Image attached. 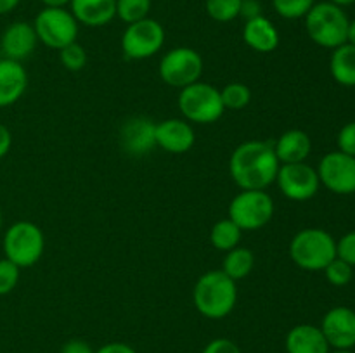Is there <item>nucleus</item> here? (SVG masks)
Masks as SVG:
<instances>
[{"mask_svg": "<svg viewBox=\"0 0 355 353\" xmlns=\"http://www.w3.org/2000/svg\"><path fill=\"white\" fill-rule=\"evenodd\" d=\"M243 40L252 51L260 54L274 52L279 45V31L269 17L262 16L246 21L243 28Z\"/></svg>", "mask_w": 355, "mask_h": 353, "instance_id": "6ab92c4d", "label": "nucleus"}, {"mask_svg": "<svg viewBox=\"0 0 355 353\" xmlns=\"http://www.w3.org/2000/svg\"><path fill=\"white\" fill-rule=\"evenodd\" d=\"M177 102L184 120L189 123L211 125L220 120L222 114L225 113L220 90L201 80L180 89Z\"/></svg>", "mask_w": 355, "mask_h": 353, "instance_id": "423d86ee", "label": "nucleus"}, {"mask_svg": "<svg viewBox=\"0 0 355 353\" xmlns=\"http://www.w3.org/2000/svg\"><path fill=\"white\" fill-rule=\"evenodd\" d=\"M274 199L267 190H241L229 204V217L243 232L259 230L274 217Z\"/></svg>", "mask_w": 355, "mask_h": 353, "instance_id": "6e6552de", "label": "nucleus"}, {"mask_svg": "<svg viewBox=\"0 0 355 353\" xmlns=\"http://www.w3.org/2000/svg\"><path fill=\"white\" fill-rule=\"evenodd\" d=\"M44 7H66L71 0H40Z\"/></svg>", "mask_w": 355, "mask_h": 353, "instance_id": "ea45409f", "label": "nucleus"}, {"mask_svg": "<svg viewBox=\"0 0 355 353\" xmlns=\"http://www.w3.org/2000/svg\"><path fill=\"white\" fill-rule=\"evenodd\" d=\"M329 71L333 80L343 87H355V47L343 44L333 48L329 59Z\"/></svg>", "mask_w": 355, "mask_h": 353, "instance_id": "4be33fe9", "label": "nucleus"}, {"mask_svg": "<svg viewBox=\"0 0 355 353\" xmlns=\"http://www.w3.org/2000/svg\"><path fill=\"white\" fill-rule=\"evenodd\" d=\"M347 44L354 45V47H355V19L350 21V24H349V33H347Z\"/></svg>", "mask_w": 355, "mask_h": 353, "instance_id": "a19ab883", "label": "nucleus"}, {"mask_svg": "<svg viewBox=\"0 0 355 353\" xmlns=\"http://www.w3.org/2000/svg\"><path fill=\"white\" fill-rule=\"evenodd\" d=\"M94 353H137L130 345L127 343H107V345L101 346L99 350H96Z\"/></svg>", "mask_w": 355, "mask_h": 353, "instance_id": "4c0bfd02", "label": "nucleus"}, {"mask_svg": "<svg viewBox=\"0 0 355 353\" xmlns=\"http://www.w3.org/2000/svg\"><path fill=\"white\" fill-rule=\"evenodd\" d=\"M288 353H329V345L321 327L312 324H298L286 334Z\"/></svg>", "mask_w": 355, "mask_h": 353, "instance_id": "412c9836", "label": "nucleus"}, {"mask_svg": "<svg viewBox=\"0 0 355 353\" xmlns=\"http://www.w3.org/2000/svg\"><path fill=\"white\" fill-rule=\"evenodd\" d=\"M203 353H243V352L241 348L232 341V339L217 338V339H211V341L205 346Z\"/></svg>", "mask_w": 355, "mask_h": 353, "instance_id": "72a5a7b5", "label": "nucleus"}, {"mask_svg": "<svg viewBox=\"0 0 355 353\" xmlns=\"http://www.w3.org/2000/svg\"><path fill=\"white\" fill-rule=\"evenodd\" d=\"M28 87V73L19 61L0 59V109L16 104Z\"/></svg>", "mask_w": 355, "mask_h": 353, "instance_id": "f3484780", "label": "nucleus"}, {"mask_svg": "<svg viewBox=\"0 0 355 353\" xmlns=\"http://www.w3.org/2000/svg\"><path fill=\"white\" fill-rule=\"evenodd\" d=\"M37 44L38 37L35 33L33 23L26 21L10 23L0 37V51L3 52V57L19 62L33 54Z\"/></svg>", "mask_w": 355, "mask_h": 353, "instance_id": "2eb2a0df", "label": "nucleus"}, {"mask_svg": "<svg viewBox=\"0 0 355 353\" xmlns=\"http://www.w3.org/2000/svg\"><path fill=\"white\" fill-rule=\"evenodd\" d=\"M329 353H354L350 350H335V352H329Z\"/></svg>", "mask_w": 355, "mask_h": 353, "instance_id": "37998d69", "label": "nucleus"}, {"mask_svg": "<svg viewBox=\"0 0 355 353\" xmlns=\"http://www.w3.org/2000/svg\"><path fill=\"white\" fill-rule=\"evenodd\" d=\"M153 0H116V17L132 24L149 17Z\"/></svg>", "mask_w": 355, "mask_h": 353, "instance_id": "bb28decb", "label": "nucleus"}, {"mask_svg": "<svg viewBox=\"0 0 355 353\" xmlns=\"http://www.w3.org/2000/svg\"><path fill=\"white\" fill-rule=\"evenodd\" d=\"M253 266H255V255L252 249L236 246L234 249L225 253V258L222 262V272L238 282L252 273Z\"/></svg>", "mask_w": 355, "mask_h": 353, "instance_id": "5701e85b", "label": "nucleus"}, {"mask_svg": "<svg viewBox=\"0 0 355 353\" xmlns=\"http://www.w3.org/2000/svg\"><path fill=\"white\" fill-rule=\"evenodd\" d=\"M19 266L7 258L0 260V296L12 293L19 282Z\"/></svg>", "mask_w": 355, "mask_h": 353, "instance_id": "7c9ffc66", "label": "nucleus"}, {"mask_svg": "<svg viewBox=\"0 0 355 353\" xmlns=\"http://www.w3.org/2000/svg\"><path fill=\"white\" fill-rule=\"evenodd\" d=\"M243 0H205V10L217 23H231L238 19Z\"/></svg>", "mask_w": 355, "mask_h": 353, "instance_id": "a878e982", "label": "nucleus"}, {"mask_svg": "<svg viewBox=\"0 0 355 353\" xmlns=\"http://www.w3.org/2000/svg\"><path fill=\"white\" fill-rule=\"evenodd\" d=\"M2 221H3V217H2V210H0V230H2Z\"/></svg>", "mask_w": 355, "mask_h": 353, "instance_id": "c03bdc74", "label": "nucleus"}, {"mask_svg": "<svg viewBox=\"0 0 355 353\" xmlns=\"http://www.w3.org/2000/svg\"><path fill=\"white\" fill-rule=\"evenodd\" d=\"M336 144H338V151L355 158V121H350L340 130L338 137H336Z\"/></svg>", "mask_w": 355, "mask_h": 353, "instance_id": "473e14b6", "label": "nucleus"}, {"mask_svg": "<svg viewBox=\"0 0 355 353\" xmlns=\"http://www.w3.org/2000/svg\"><path fill=\"white\" fill-rule=\"evenodd\" d=\"M3 255L19 269H30L40 262L45 251V235L37 224L19 220L10 225L2 239Z\"/></svg>", "mask_w": 355, "mask_h": 353, "instance_id": "39448f33", "label": "nucleus"}, {"mask_svg": "<svg viewBox=\"0 0 355 353\" xmlns=\"http://www.w3.org/2000/svg\"><path fill=\"white\" fill-rule=\"evenodd\" d=\"M293 263L309 272L324 270L336 258V241L324 228H302L290 242Z\"/></svg>", "mask_w": 355, "mask_h": 353, "instance_id": "20e7f679", "label": "nucleus"}, {"mask_svg": "<svg viewBox=\"0 0 355 353\" xmlns=\"http://www.w3.org/2000/svg\"><path fill=\"white\" fill-rule=\"evenodd\" d=\"M329 2L336 3V6H340V7H347V6H352V3H355V0H329Z\"/></svg>", "mask_w": 355, "mask_h": 353, "instance_id": "79ce46f5", "label": "nucleus"}, {"mask_svg": "<svg viewBox=\"0 0 355 353\" xmlns=\"http://www.w3.org/2000/svg\"><path fill=\"white\" fill-rule=\"evenodd\" d=\"M315 0H272V7L283 19H302L314 7Z\"/></svg>", "mask_w": 355, "mask_h": 353, "instance_id": "cd10ccee", "label": "nucleus"}, {"mask_svg": "<svg viewBox=\"0 0 355 353\" xmlns=\"http://www.w3.org/2000/svg\"><path fill=\"white\" fill-rule=\"evenodd\" d=\"M156 145L170 154H184L191 151L196 142V134L189 121L180 118H168L156 123Z\"/></svg>", "mask_w": 355, "mask_h": 353, "instance_id": "4468645a", "label": "nucleus"}, {"mask_svg": "<svg viewBox=\"0 0 355 353\" xmlns=\"http://www.w3.org/2000/svg\"><path fill=\"white\" fill-rule=\"evenodd\" d=\"M243 237V230L231 220V218H224L218 220L217 224L211 227L210 230V242L215 249L218 251H231L236 246H239Z\"/></svg>", "mask_w": 355, "mask_h": 353, "instance_id": "b1692460", "label": "nucleus"}, {"mask_svg": "<svg viewBox=\"0 0 355 353\" xmlns=\"http://www.w3.org/2000/svg\"><path fill=\"white\" fill-rule=\"evenodd\" d=\"M220 97L225 109L241 111L245 107H248V104L252 102V90H250V87L246 83L232 82L227 83L220 90Z\"/></svg>", "mask_w": 355, "mask_h": 353, "instance_id": "393cba45", "label": "nucleus"}, {"mask_svg": "<svg viewBox=\"0 0 355 353\" xmlns=\"http://www.w3.org/2000/svg\"><path fill=\"white\" fill-rule=\"evenodd\" d=\"M319 182L331 192L347 196L355 192V158L342 151L322 156L318 165Z\"/></svg>", "mask_w": 355, "mask_h": 353, "instance_id": "f8f14e48", "label": "nucleus"}, {"mask_svg": "<svg viewBox=\"0 0 355 353\" xmlns=\"http://www.w3.org/2000/svg\"><path fill=\"white\" fill-rule=\"evenodd\" d=\"M12 147V134L3 123H0V159L6 158Z\"/></svg>", "mask_w": 355, "mask_h": 353, "instance_id": "e433bc0d", "label": "nucleus"}, {"mask_svg": "<svg viewBox=\"0 0 355 353\" xmlns=\"http://www.w3.org/2000/svg\"><path fill=\"white\" fill-rule=\"evenodd\" d=\"M276 183L281 194L291 201H309L318 194L319 182L318 170L307 163H286L279 166Z\"/></svg>", "mask_w": 355, "mask_h": 353, "instance_id": "9b49d317", "label": "nucleus"}, {"mask_svg": "<svg viewBox=\"0 0 355 353\" xmlns=\"http://www.w3.org/2000/svg\"><path fill=\"white\" fill-rule=\"evenodd\" d=\"M311 137H309L307 132L298 130V128L286 130L274 142V152H276L281 165H286V163H304L309 158V154H311Z\"/></svg>", "mask_w": 355, "mask_h": 353, "instance_id": "aec40b11", "label": "nucleus"}, {"mask_svg": "<svg viewBox=\"0 0 355 353\" xmlns=\"http://www.w3.org/2000/svg\"><path fill=\"white\" fill-rule=\"evenodd\" d=\"M19 3L21 0H0V16H6V14L12 12Z\"/></svg>", "mask_w": 355, "mask_h": 353, "instance_id": "58836bf2", "label": "nucleus"}, {"mask_svg": "<svg viewBox=\"0 0 355 353\" xmlns=\"http://www.w3.org/2000/svg\"><path fill=\"white\" fill-rule=\"evenodd\" d=\"M69 10L78 24L101 28L116 17V0H71Z\"/></svg>", "mask_w": 355, "mask_h": 353, "instance_id": "a211bd4d", "label": "nucleus"}, {"mask_svg": "<svg viewBox=\"0 0 355 353\" xmlns=\"http://www.w3.org/2000/svg\"><path fill=\"white\" fill-rule=\"evenodd\" d=\"M259 16H262V6H260L259 0H243L239 17H243L245 21H250Z\"/></svg>", "mask_w": 355, "mask_h": 353, "instance_id": "f704fd0d", "label": "nucleus"}, {"mask_svg": "<svg viewBox=\"0 0 355 353\" xmlns=\"http://www.w3.org/2000/svg\"><path fill=\"white\" fill-rule=\"evenodd\" d=\"M35 33L45 47L61 51L78 38L80 24L66 7H44L35 16Z\"/></svg>", "mask_w": 355, "mask_h": 353, "instance_id": "0eeeda50", "label": "nucleus"}, {"mask_svg": "<svg viewBox=\"0 0 355 353\" xmlns=\"http://www.w3.org/2000/svg\"><path fill=\"white\" fill-rule=\"evenodd\" d=\"M321 331L329 348L350 350L355 346V311L349 307H335L322 317Z\"/></svg>", "mask_w": 355, "mask_h": 353, "instance_id": "ddd939ff", "label": "nucleus"}, {"mask_svg": "<svg viewBox=\"0 0 355 353\" xmlns=\"http://www.w3.org/2000/svg\"><path fill=\"white\" fill-rule=\"evenodd\" d=\"M279 159L269 141H246L232 151L229 173L241 190H266L276 182Z\"/></svg>", "mask_w": 355, "mask_h": 353, "instance_id": "f257e3e1", "label": "nucleus"}, {"mask_svg": "<svg viewBox=\"0 0 355 353\" xmlns=\"http://www.w3.org/2000/svg\"><path fill=\"white\" fill-rule=\"evenodd\" d=\"M165 44V28L153 17L127 24L121 35V51L125 57L144 61L162 51Z\"/></svg>", "mask_w": 355, "mask_h": 353, "instance_id": "9d476101", "label": "nucleus"}, {"mask_svg": "<svg viewBox=\"0 0 355 353\" xmlns=\"http://www.w3.org/2000/svg\"><path fill=\"white\" fill-rule=\"evenodd\" d=\"M156 123L149 118L135 116L125 121L120 130V144L128 154L142 156L156 147Z\"/></svg>", "mask_w": 355, "mask_h": 353, "instance_id": "dca6fc26", "label": "nucleus"}, {"mask_svg": "<svg viewBox=\"0 0 355 353\" xmlns=\"http://www.w3.org/2000/svg\"><path fill=\"white\" fill-rule=\"evenodd\" d=\"M322 272H324L326 279H328L329 284H333V286L336 287H343L352 280L354 266L349 265V263L343 262V260H340L338 256H336V258L333 260V262L329 263Z\"/></svg>", "mask_w": 355, "mask_h": 353, "instance_id": "c756f323", "label": "nucleus"}, {"mask_svg": "<svg viewBox=\"0 0 355 353\" xmlns=\"http://www.w3.org/2000/svg\"><path fill=\"white\" fill-rule=\"evenodd\" d=\"M61 353H94L92 346L83 339H71V341L64 343L61 348Z\"/></svg>", "mask_w": 355, "mask_h": 353, "instance_id": "c9c22d12", "label": "nucleus"}, {"mask_svg": "<svg viewBox=\"0 0 355 353\" xmlns=\"http://www.w3.org/2000/svg\"><path fill=\"white\" fill-rule=\"evenodd\" d=\"M193 301L196 310L210 320L225 318L238 303L236 280L225 275L222 270H210L200 275L193 289Z\"/></svg>", "mask_w": 355, "mask_h": 353, "instance_id": "f03ea898", "label": "nucleus"}, {"mask_svg": "<svg viewBox=\"0 0 355 353\" xmlns=\"http://www.w3.org/2000/svg\"><path fill=\"white\" fill-rule=\"evenodd\" d=\"M203 69L205 62L200 52L191 47H175L163 55L158 73L163 83L175 89H184L200 82Z\"/></svg>", "mask_w": 355, "mask_h": 353, "instance_id": "1a4fd4ad", "label": "nucleus"}, {"mask_svg": "<svg viewBox=\"0 0 355 353\" xmlns=\"http://www.w3.org/2000/svg\"><path fill=\"white\" fill-rule=\"evenodd\" d=\"M336 256L349 265L355 266V230L347 232L338 242H336Z\"/></svg>", "mask_w": 355, "mask_h": 353, "instance_id": "2f4dec72", "label": "nucleus"}, {"mask_svg": "<svg viewBox=\"0 0 355 353\" xmlns=\"http://www.w3.org/2000/svg\"><path fill=\"white\" fill-rule=\"evenodd\" d=\"M59 61H61L62 68L68 69V71H82L87 66V51L83 48V45H80L78 42H73V44L66 45L64 48L59 51Z\"/></svg>", "mask_w": 355, "mask_h": 353, "instance_id": "c85d7f7f", "label": "nucleus"}, {"mask_svg": "<svg viewBox=\"0 0 355 353\" xmlns=\"http://www.w3.org/2000/svg\"><path fill=\"white\" fill-rule=\"evenodd\" d=\"M305 30L309 38L319 47L336 48L347 44L350 19L343 7L333 2H315L314 7L307 12Z\"/></svg>", "mask_w": 355, "mask_h": 353, "instance_id": "7ed1b4c3", "label": "nucleus"}]
</instances>
